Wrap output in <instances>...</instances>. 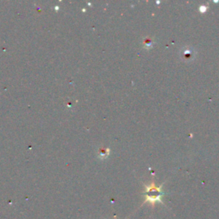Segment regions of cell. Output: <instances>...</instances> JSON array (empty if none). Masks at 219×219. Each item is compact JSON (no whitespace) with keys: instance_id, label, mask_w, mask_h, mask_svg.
I'll return each mask as SVG.
<instances>
[{"instance_id":"7a4b0ae2","label":"cell","mask_w":219,"mask_h":219,"mask_svg":"<svg viewBox=\"0 0 219 219\" xmlns=\"http://www.w3.org/2000/svg\"><path fill=\"white\" fill-rule=\"evenodd\" d=\"M197 55L196 50L192 46H185L182 47L180 51V57L181 59L186 63L192 62L195 59Z\"/></svg>"},{"instance_id":"6da1fadb","label":"cell","mask_w":219,"mask_h":219,"mask_svg":"<svg viewBox=\"0 0 219 219\" xmlns=\"http://www.w3.org/2000/svg\"><path fill=\"white\" fill-rule=\"evenodd\" d=\"M146 197V201L154 205L157 202H162V197L163 193L161 189V187H157L152 181L150 185L146 186V190L144 193Z\"/></svg>"},{"instance_id":"3957f363","label":"cell","mask_w":219,"mask_h":219,"mask_svg":"<svg viewBox=\"0 0 219 219\" xmlns=\"http://www.w3.org/2000/svg\"><path fill=\"white\" fill-rule=\"evenodd\" d=\"M143 44H144V46L146 49H151L152 47L154 42H153V40H151L149 38H146V40H143Z\"/></svg>"},{"instance_id":"5b68a950","label":"cell","mask_w":219,"mask_h":219,"mask_svg":"<svg viewBox=\"0 0 219 219\" xmlns=\"http://www.w3.org/2000/svg\"><path fill=\"white\" fill-rule=\"evenodd\" d=\"M114 219H117V218H116V217H115V218H114Z\"/></svg>"},{"instance_id":"277c9868","label":"cell","mask_w":219,"mask_h":219,"mask_svg":"<svg viewBox=\"0 0 219 219\" xmlns=\"http://www.w3.org/2000/svg\"><path fill=\"white\" fill-rule=\"evenodd\" d=\"M200 11L202 12V13H204V12H206V9H207V7H206L205 5H202V6H200Z\"/></svg>"}]
</instances>
